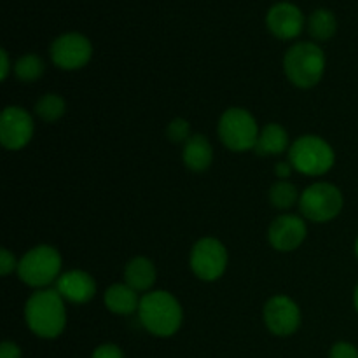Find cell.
<instances>
[{"instance_id": "cell-1", "label": "cell", "mask_w": 358, "mask_h": 358, "mask_svg": "<svg viewBox=\"0 0 358 358\" xmlns=\"http://www.w3.org/2000/svg\"><path fill=\"white\" fill-rule=\"evenodd\" d=\"M24 322L37 338H59L66 327L65 299L56 289L35 290L24 303Z\"/></svg>"}, {"instance_id": "cell-2", "label": "cell", "mask_w": 358, "mask_h": 358, "mask_svg": "<svg viewBox=\"0 0 358 358\" xmlns=\"http://www.w3.org/2000/svg\"><path fill=\"white\" fill-rule=\"evenodd\" d=\"M140 324L156 338H171L184 322V310L173 294L166 290H152L143 294L138 306Z\"/></svg>"}, {"instance_id": "cell-3", "label": "cell", "mask_w": 358, "mask_h": 358, "mask_svg": "<svg viewBox=\"0 0 358 358\" xmlns=\"http://www.w3.org/2000/svg\"><path fill=\"white\" fill-rule=\"evenodd\" d=\"M283 70L290 83L301 90L315 87L325 73V52L315 42H297L287 49Z\"/></svg>"}, {"instance_id": "cell-4", "label": "cell", "mask_w": 358, "mask_h": 358, "mask_svg": "<svg viewBox=\"0 0 358 358\" xmlns=\"http://www.w3.org/2000/svg\"><path fill=\"white\" fill-rule=\"evenodd\" d=\"M289 163L294 171L308 177H322L332 170L336 152L331 143L318 135H303L289 149Z\"/></svg>"}, {"instance_id": "cell-5", "label": "cell", "mask_w": 358, "mask_h": 358, "mask_svg": "<svg viewBox=\"0 0 358 358\" xmlns=\"http://www.w3.org/2000/svg\"><path fill=\"white\" fill-rule=\"evenodd\" d=\"M62 254L51 245H37L17 264V276L31 289H45L62 276Z\"/></svg>"}, {"instance_id": "cell-6", "label": "cell", "mask_w": 358, "mask_h": 358, "mask_svg": "<svg viewBox=\"0 0 358 358\" xmlns=\"http://www.w3.org/2000/svg\"><path fill=\"white\" fill-rule=\"evenodd\" d=\"M217 133L224 145L233 152H247L254 150L259 138L257 121L254 115L243 107H231L220 115Z\"/></svg>"}, {"instance_id": "cell-7", "label": "cell", "mask_w": 358, "mask_h": 358, "mask_svg": "<svg viewBox=\"0 0 358 358\" xmlns=\"http://www.w3.org/2000/svg\"><path fill=\"white\" fill-rule=\"evenodd\" d=\"M345 198L341 189L329 182H315L308 185L299 198L301 215L310 222L325 224L341 213Z\"/></svg>"}, {"instance_id": "cell-8", "label": "cell", "mask_w": 358, "mask_h": 358, "mask_svg": "<svg viewBox=\"0 0 358 358\" xmlns=\"http://www.w3.org/2000/svg\"><path fill=\"white\" fill-rule=\"evenodd\" d=\"M227 248L220 240L205 236L196 241L189 255V266L196 278L203 282H217L227 269Z\"/></svg>"}, {"instance_id": "cell-9", "label": "cell", "mask_w": 358, "mask_h": 358, "mask_svg": "<svg viewBox=\"0 0 358 358\" xmlns=\"http://www.w3.org/2000/svg\"><path fill=\"white\" fill-rule=\"evenodd\" d=\"M49 55L58 69L79 70L90 63L91 56H93V45L86 35L69 31L52 41Z\"/></svg>"}, {"instance_id": "cell-10", "label": "cell", "mask_w": 358, "mask_h": 358, "mask_svg": "<svg viewBox=\"0 0 358 358\" xmlns=\"http://www.w3.org/2000/svg\"><path fill=\"white\" fill-rule=\"evenodd\" d=\"M262 320L271 334L289 338L299 331L303 315L292 297L273 296L262 308Z\"/></svg>"}, {"instance_id": "cell-11", "label": "cell", "mask_w": 358, "mask_h": 358, "mask_svg": "<svg viewBox=\"0 0 358 358\" xmlns=\"http://www.w3.org/2000/svg\"><path fill=\"white\" fill-rule=\"evenodd\" d=\"M34 117L17 105H9L0 115V143L7 150H21L34 138Z\"/></svg>"}, {"instance_id": "cell-12", "label": "cell", "mask_w": 358, "mask_h": 358, "mask_svg": "<svg viewBox=\"0 0 358 358\" xmlns=\"http://www.w3.org/2000/svg\"><path fill=\"white\" fill-rule=\"evenodd\" d=\"M308 236L306 219L296 213H283L271 222L268 229V240L278 252H294L304 243Z\"/></svg>"}, {"instance_id": "cell-13", "label": "cell", "mask_w": 358, "mask_h": 358, "mask_svg": "<svg viewBox=\"0 0 358 358\" xmlns=\"http://www.w3.org/2000/svg\"><path fill=\"white\" fill-rule=\"evenodd\" d=\"M266 24L280 41H292L303 34L304 14L292 2H278L268 10Z\"/></svg>"}, {"instance_id": "cell-14", "label": "cell", "mask_w": 358, "mask_h": 358, "mask_svg": "<svg viewBox=\"0 0 358 358\" xmlns=\"http://www.w3.org/2000/svg\"><path fill=\"white\" fill-rule=\"evenodd\" d=\"M56 292L73 304H86L96 296V282L90 273L83 269L62 273L56 280Z\"/></svg>"}, {"instance_id": "cell-15", "label": "cell", "mask_w": 358, "mask_h": 358, "mask_svg": "<svg viewBox=\"0 0 358 358\" xmlns=\"http://www.w3.org/2000/svg\"><path fill=\"white\" fill-rule=\"evenodd\" d=\"M182 159H184L185 166L194 171V173H201V171L208 170L213 161V147L210 140L201 133L192 135L184 143Z\"/></svg>"}, {"instance_id": "cell-16", "label": "cell", "mask_w": 358, "mask_h": 358, "mask_svg": "<svg viewBox=\"0 0 358 358\" xmlns=\"http://www.w3.org/2000/svg\"><path fill=\"white\" fill-rule=\"evenodd\" d=\"M157 280V269L149 257H133L124 268V283L136 292H149Z\"/></svg>"}, {"instance_id": "cell-17", "label": "cell", "mask_w": 358, "mask_h": 358, "mask_svg": "<svg viewBox=\"0 0 358 358\" xmlns=\"http://www.w3.org/2000/svg\"><path fill=\"white\" fill-rule=\"evenodd\" d=\"M290 138L287 129L278 122H269L259 133L257 143H255V154L262 157L280 156L283 152H289L290 149Z\"/></svg>"}, {"instance_id": "cell-18", "label": "cell", "mask_w": 358, "mask_h": 358, "mask_svg": "<svg viewBox=\"0 0 358 358\" xmlns=\"http://www.w3.org/2000/svg\"><path fill=\"white\" fill-rule=\"evenodd\" d=\"M140 299L142 297H138V292L133 290L129 285H126V283H114L103 294L105 308L110 313L122 315V317L138 311Z\"/></svg>"}, {"instance_id": "cell-19", "label": "cell", "mask_w": 358, "mask_h": 358, "mask_svg": "<svg viewBox=\"0 0 358 358\" xmlns=\"http://www.w3.org/2000/svg\"><path fill=\"white\" fill-rule=\"evenodd\" d=\"M308 30L315 41L325 42L336 35L338 21L329 9H317L308 20Z\"/></svg>"}, {"instance_id": "cell-20", "label": "cell", "mask_w": 358, "mask_h": 358, "mask_svg": "<svg viewBox=\"0 0 358 358\" xmlns=\"http://www.w3.org/2000/svg\"><path fill=\"white\" fill-rule=\"evenodd\" d=\"M66 101L62 94L48 93L35 103V115L44 122H56L65 115Z\"/></svg>"}, {"instance_id": "cell-21", "label": "cell", "mask_w": 358, "mask_h": 358, "mask_svg": "<svg viewBox=\"0 0 358 358\" xmlns=\"http://www.w3.org/2000/svg\"><path fill=\"white\" fill-rule=\"evenodd\" d=\"M299 191H297L296 185L289 180H276L275 184L269 189V201L275 206L276 210H287L292 208L296 203H299Z\"/></svg>"}, {"instance_id": "cell-22", "label": "cell", "mask_w": 358, "mask_h": 358, "mask_svg": "<svg viewBox=\"0 0 358 358\" xmlns=\"http://www.w3.org/2000/svg\"><path fill=\"white\" fill-rule=\"evenodd\" d=\"M13 70L21 83H35L44 73V59L38 55H35V52H28V55L17 58Z\"/></svg>"}, {"instance_id": "cell-23", "label": "cell", "mask_w": 358, "mask_h": 358, "mask_svg": "<svg viewBox=\"0 0 358 358\" xmlns=\"http://www.w3.org/2000/svg\"><path fill=\"white\" fill-rule=\"evenodd\" d=\"M166 136L170 142L173 143H185L192 136L191 133V124H189L187 119L177 117L168 124L166 128Z\"/></svg>"}, {"instance_id": "cell-24", "label": "cell", "mask_w": 358, "mask_h": 358, "mask_svg": "<svg viewBox=\"0 0 358 358\" xmlns=\"http://www.w3.org/2000/svg\"><path fill=\"white\" fill-rule=\"evenodd\" d=\"M17 264H20V261H17L13 252L7 250V248L0 250V275L9 276L10 273L17 271Z\"/></svg>"}, {"instance_id": "cell-25", "label": "cell", "mask_w": 358, "mask_h": 358, "mask_svg": "<svg viewBox=\"0 0 358 358\" xmlns=\"http://www.w3.org/2000/svg\"><path fill=\"white\" fill-rule=\"evenodd\" d=\"M329 358H358V350L355 345H352V343H336L331 348Z\"/></svg>"}, {"instance_id": "cell-26", "label": "cell", "mask_w": 358, "mask_h": 358, "mask_svg": "<svg viewBox=\"0 0 358 358\" xmlns=\"http://www.w3.org/2000/svg\"><path fill=\"white\" fill-rule=\"evenodd\" d=\"M91 358H124V353H122V350L117 345L107 343V345L98 346Z\"/></svg>"}, {"instance_id": "cell-27", "label": "cell", "mask_w": 358, "mask_h": 358, "mask_svg": "<svg viewBox=\"0 0 358 358\" xmlns=\"http://www.w3.org/2000/svg\"><path fill=\"white\" fill-rule=\"evenodd\" d=\"M0 358H21L20 346L13 341H3L0 345Z\"/></svg>"}, {"instance_id": "cell-28", "label": "cell", "mask_w": 358, "mask_h": 358, "mask_svg": "<svg viewBox=\"0 0 358 358\" xmlns=\"http://www.w3.org/2000/svg\"><path fill=\"white\" fill-rule=\"evenodd\" d=\"M292 171L294 168L289 161H280V163L275 164V175L278 177V180H289Z\"/></svg>"}, {"instance_id": "cell-29", "label": "cell", "mask_w": 358, "mask_h": 358, "mask_svg": "<svg viewBox=\"0 0 358 358\" xmlns=\"http://www.w3.org/2000/svg\"><path fill=\"white\" fill-rule=\"evenodd\" d=\"M0 62H2V66H0V79L6 80L9 77L10 72V59H9V52L6 49L0 51Z\"/></svg>"}, {"instance_id": "cell-30", "label": "cell", "mask_w": 358, "mask_h": 358, "mask_svg": "<svg viewBox=\"0 0 358 358\" xmlns=\"http://www.w3.org/2000/svg\"><path fill=\"white\" fill-rule=\"evenodd\" d=\"M353 306H355V310L358 313V283H357L355 290H353Z\"/></svg>"}, {"instance_id": "cell-31", "label": "cell", "mask_w": 358, "mask_h": 358, "mask_svg": "<svg viewBox=\"0 0 358 358\" xmlns=\"http://www.w3.org/2000/svg\"><path fill=\"white\" fill-rule=\"evenodd\" d=\"M355 255H357V259H358V236H357V240H355Z\"/></svg>"}]
</instances>
